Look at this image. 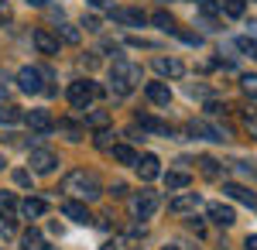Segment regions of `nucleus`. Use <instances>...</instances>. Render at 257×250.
I'll list each match as a JSON object with an SVG mask.
<instances>
[{
	"label": "nucleus",
	"mask_w": 257,
	"mask_h": 250,
	"mask_svg": "<svg viewBox=\"0 0 257 250\" xmlns=\"http://www.w3.org/2000/svg\"><path fill=\"white\" fill-rule=\"evenodd\" d=\"M62 192L76 195V199H82V202H93V199L103 195V185H99V178L93 172L76 168V172H69L65 178H62Z\"/></svg>",
	"instance_id": "1"
},
{
	"label": "nucleus",
	"mask_w": 257,
	"mask_h": 250,
	"mask_svg": "<svg viewBox=\"0 0 257 250\" xmlns=\"http://www.w3.org/2000/svg\"><path fill=\"white\" fill-rule=\"evenodd\" d=\"M110 79H113L117 93L123 96V93H131V89L141 82V65L127 62V58H117V62H113V69H110Z\"/></svg>",
	"instance_id": "2"
},
{
	"label": "nucleus",
	"mask_w": 257,
	"mask_h": 250,
	"mask_svg": "<svg viewBox=\"0 0 257 250\" xmlns=\"http://www.w3.org/2000/svg\"><path fill=\"white\" fill-rule=\"evenodd\" d=\"M96 96H99V86H96V82H89V79H79V82L69 86V103L79 106V110H82V106H89Z\"/></svg>",
	"instance_id": "3"
},
{
	"label": "nucleus",
	"mask_w": 257,
	"mask_h": 250,
	"mask_svg": "<svg viewBox=\"0 0 257 250\" xmlns=\"http://www.w3.org/2000/svg\"><path fill=\"white\" fill-rule=\"evenodd\" d=\"M158 212V192H138L134 195V216L138 219H151Z\"/></svg>",
	"instance_id": "4"
},
{
	"label": "nucleus",
	"mask_w": 257,
	"mask_h": 250,
	"mask_svg": "<svg viewBox=\"0 0 257 250\" xmlns=\"http://www.w3.org/2000/svg\"><path fill=\"white\" fill-rule=\"evenodd\" d=\"M55 165H59V158L52 151H45V148H35V151H31V172L48 175V172H55Z\"/></svg>",
	"instance_id": "5"
},
{
	"label": "nucleus",
	"mask_w": 257,
	"mask_h": 250,
	"mask_svg": "<svg viewBox=\"0 0 257 250\" xmlns=\"http://www.w3.org/2000/svg\"><path fill=\"white\" fill-rule=\"evenodd\" d=\"M18 86L24 89V93H41L45 86H41V72L35 69V65H24L18 72Z\"/></svg>",
	"instance_id": "6"
},
{
	"label": "nucleus",
	"mask_w": 257,
	"mask_h": 250,
	"mask_svg": "<svg viewBox=\"0 0 257 250\" xmlns=\"http://www.w3.org/2000/svg\"><path fill=\"white\" fill-rule=\"evenodd\" d=\"M113 21L117 24H127V28H144L148 24V14L144 11H134V7H117L113 11Z\"/></svg>",
	"instance_id": "7"
},
{
	"label": "nucleus",
	"mask_w": 257,
	"mask_h": 250,
	"mask_svg": "<svg viewBox=\"0 0 257 250\" xmlns=\"http://www.w3.org/2000/svg\"><path fill=\"white\" fill-rule=\"evenodd\" d=\"M28 127L38 131V134H52V131H55V120H52L48 110H31V113H28Z\"/></svg>",
	"instance_id": "8"
},
{
	"label": "nucleus",
	"mask_w": 257,
	"mask_h": 250,
	"mask_svg": "<svg viewBox=\"0 0 257 250\" xmlns=\"http://www.w3.org/2000/svg\"><path fill=\"white\" fill-rule=\"evenodd\" d=\"M144 96L151 99V103H158V106H168L172 103V89H168V82H148Z\"/></svg>",
	"instance_id": "9"
},
{
	"label": "nucleus",
	"mask_w": 257,
	"mask_h": 250,
	"mask_svg": "<svg viewBox=\"0 0 257 250\" xmlns=\"http://www.w3.org/2000/svg\"><path fill=\"white\" fill-rule=\"evenodd\" d=\"M209 219H213V223H219V226H233V223H237V212H233V206L213 202V206H209Z\"/></svg>",
	"instance_id": "10"
},
{
	"label": "nucleus",
	"mask_w": 257,
	"mask_h": 250,
	"mask_svg": "<svg viewBox=\"0 0 257 250\" xmlns=\"http://www.w3.org/2000/svg\"><path fill=\"white\" fill-rule=\"evenodd\" d=\"M35 48H38L41 55H55V52H59V38H55L52 31L38 28V31H35Z\"/></svg>",
	"instance_id": "11"
},
{
	"label": "nucleus",
	"mask_w": 257,
	"mask_h": 250,
	"mask_svg": "<svg viewBox=\"0 0 257 250\" xmlns=\"http://www.w3.org/2000/svg\"><path fill=\"white\" fill-rule=\"evenodd\" d=\"M189 131L199 134V137H206V141H226V131H219V127L206 123V120H192V123H189Z\"/></svg>",
	"instance_id": "12"
},
{
	"label": "nucleus",
	"mask_w": 257,
	"mask_h": 250,
	"mask_svg": "<svg viewBox=\"0 0 257 250\" xmlns=\"http://www.w3.org/2000/svg\"><path fill=\"white\" fill-rule=\"evenodd\" d=\"M155 69H158V76H168V79H178L185 72V65H182L178 58H165V55L155 58Z\"/></svg>",
	"instance_id": "13"
},
{
	"label": "nucleus",
	"mask_w": 257,
	"mask_h": 250,
	"mask_svg": "<svg viewBox=\"0 0 257 250\" xmlns=\"http://www.w3.org/2000/svg\"><path fill=\"white\" fill-rule=\"evenodd\" d=\"M138 172L144 182H151V178H158L161 175V161L155 158V154H144V158H138Z\"/></svg>",
	"instance_id": "14"
},
{
	"label": "nucleus",
	"mask_w": 257,
	"mask_h": 250,
	"mask_svg": "<svg viewBox=\"0 0 257 250\" xmlns=\"http://www.w3.org/2000/svg\"><path fill=\"white\" fill-rule=\"evenodd\" d=\"M62 212L72 219V223H89V209H86V202H76V199H65V206H62Z\"/></svg>",
	"instance_id": "15"
},
{
	"label": "nucleus",
	"mask_w": 257,
	"mask_h": 250,
	"mask_svg": "<svg viewBox=\"0 0 257 250\" xmlns=\"http://www.w3.org/2000/svg\"><path fill=\"white\" fill-rule=\"evenodd\" d=\"M223 192L230 195V199H237V202H243V206H257V195L247 189V185H233V182H226L223 185Z\"/></svg>",
	"instance_id": "16"
},
{
	"label": "nucleus",
	"mask_w": 257,
	"mask_h": 250,
	"mask_svg": "<svg viewBox=\"0 0 257 250\" xmlns=\"http://www.w3.org/2000/svg\"><path fill=\"white\" fill-rule=\"evenodd\" d=\"M168 209H172V212H192V209H199V195L196 192L178 195V199H172V202H168Z\"/></svg>",
	"instance_id": "17"
},
{
	"label": "nucleus",
	"mask_w": 257,
	"mask_h": 250,
	"mask_svg": "<svg viewBox=\"0 0 257 250\" xmlns=\"http://www.w3.org/2000/svg\"><path fill=\"white\" fill-rule=\"evenodd\" d=\"M18 209H21V216H24V219H38V216H45V209H48V206H45L41 199H24Z\"/></svg>",
	"instance_id": "18"
},
{
	"label": "nucleus",
	"mask_w": 257,
	"mask_h": 250,
	"mask_svg": "<svg viewBox=\"0 0 257 250\" xmlns=\"http://www.w3.org/2000/svg\"><path fill=\"white\" fill-rule=\"evenodd\" d=\"M110 154H113V161H120V165H138V151L127 148V144H113Z\"/></svg>",
	"instance_id": "19"
},
{
	"label": "nucleus",
	"mask_w": 257,
	"mask_h": 250,
	"mask_svg": "<svg viewBox=\"0 0 257 250\" xmlns=\"http://www.w3.org/2000/svg\"><path fill=\"white\" fill-rule=\"evenodd\" d=\"M21 247H24V250H48V243H45V236H41L38 230H24Z\"/></svg>",
	"instance_id": "20"
},
{
	"label": "nucleus",
	"mask_w": 257,
	"mask_h": 250,
	"mask_svg": "<svg viewBox=\"0 0 257 250\" xmlns=\"http://www.w3.org/2000/svg\"><path fill=\"white\" fill-rule=\"evenodd\" d=\"M14 212H18L14 192H0V219H14Z\"/></svg>",
	"instance_id": "21"
},
{
	"label": "nucleus",
	"mask_w": 257,
	"mask_h": 250,
	"mask_svg": "<svg viewBox=\"0 0 257 250\" xmlns=\"http://www.w3.org/2000/svg\"><path fill=\"white\" fill-rule=\"evenodd\" d=\"M189 182H192V178H189L185 172H168V175H165V185H168V192H178V189H189Z\"/></svg>",
	"instance_id": "22"
},
{
	"label": "nucleus",
	"mask_w": 257,
	"mask_h": 250,
	"mask_svg": "<svg viewBox=\"0 0 257 250\" xmlns=\"http://www.w3.org/2000/svg\"><path fill=\"white\" fill-rule=\"evenodd\" d=\"M243 7H247L243 0H223V4H219V11H223L226 18H243Z\"/></svg>",
	"instance_id": "23"
},
{
	"label": "nucleus",
	"mask_w": 257,
	"mask_h": 250,
	"mask_svg": "<svg viewBox=\"0 0 257 250\" xmlns=\"http://www.w3.org/2000/svg\"><path fill=\"white\" fill-rule=\"evenodd\" d=\"M138 123L144 127V131H155V134H172L168 123H161V120H155V116H138Z\"/></svg>",
	"instance_id": "24"
},
{
	"label": "nucleus",
	"mask_w": 257,
	"mask_h": 250,
	"mask_svg": "<svg viewBox=\"0 0 257 250\" xmlns=\"http://www.w3.org/2000/svg\"><path fill=\"white\" fill-rule=\"evenodd\" d=\"M21 116H24V113H21V110L14 106V103H7V106H0V123H18Z\"/></svg>",
	"instance_id": "25"
},
{
	"label": "nucleus",
	"mask_w": 257,
	"mask_h": 250,
	"mask_svg": "<svg viewBox=\"0 0 257 250\" xmlns=\"http://www.w3.org/2000/svg\"><path fill=\"white\" fill-rule=\"evenodd\" d=\"M243 127H247L250 137H257V106H250V110L243 113Z\"/></svg>",
	"instance_id": "26"
},
{
	"label": "nucleus",
	"mask_w": 257,
	"mask_h": 250,
	"mask_svg": "<svg viewBox=\"0 0 257 250\" xmlns=\"http://www.w3.org/2000/svg\"><path fill=\"white\" fill-rule=\"evenodd\" d=\"M151 24H158V28H165V31H175V24H172V18H168L165 11H158V14L151 18Z\"/></svg>",
	"instance_id": "27"
},
{
	"label": "nucleus",
	"mask_w": 257,
	"mask_h": 250,
	"mask_svg": "<svg viewBox=\"0 0 257 250\" xmlns=\"http://www.w3.org/2000/svg\"><path fill=\"white\" fill-rule=\"evenodd\" d=\"M237 48H240V52H247L250 58H257V41H250V38H240V41H237Z\"/></svg>",
	"instance_id": "28"
},
{
	"label": "nucleus",
	"mask_w": 257,
	"mask_h": 250,
	"mask_svg": "<svg viewBox=\"0 0 257 250\" xmlns=\"http://www.w3.org/2000/svg\"><path fill=\"white\" fill-rule=\"evenodd\" d=\"M243 93L250 99H257V76H243Z\"/></svg>",
	"instance_id": "29"
},
{
	"label": "nucleus",
	"mask_w": 257,
	"mask_h": 250,
	"mask_svg": "<svg viewBox=\"0 0 257 250\" xmlns=\"http://www.w3.org/2000/svg\"><path fill=\"white\" fill-rule=\"evenodd\" d=\"M62 38L69 41V45H76V41H79V31H76L72 24H62Z\"/></svg>",
	"instance_id": "30"
},
{
	"label": "nucleus",
	"mask_w": 257,
	"mask_h": 250,
	"mask_svg": "<svg viewBox=\"0 0 257 250\" xmlns=\"http://www.w3.org/2000/svg\"><path fill=\"white\" fill-rule=\"evenodd\" d=\"M199 11H202L206 18H213V14H216L219 7H216V4H213V0H199Z\"/></svg>",
	"instance_id": "31"
},
{
	"label": "nucleus",
	"mask_w": 257,
	"mask_h": 250,
	"mask_svg": "<svg viewBox=\"0 0 257 250\" xmlns=\"http://www.w3.org/2000/svg\"><path fill=\"white\" fill-rule=\"evenodd\" d=\"M110 137H113L110 131H99V134H96V148H103V151H106V148H113V144H110Z\"/></svg>",
	"instance_id": "32"
},
{
	"label": "nucleus",
	"mask_w": 257,
	"mask_h": 250,
	"mask_svg": "<svg viewBox=\"0 0 257 250\" xmlns=\"http://www.w3.org/2000/svg\"><path fill=\"white\" fill-rule=\"evenodd\" d=\"M106 120H110V116L103 113V110H96V113H89V123H93V127H103Z\"/></svg>",
	"instance_id": "33"
},
{
	"label": "nucleus",
	"mask_w": 257,
	"mask_h": 250,
	"mask_svg": "<svg viewBox=\"0 0 257 250\" xmlns=\"http://www.w3.org/2000/svg\"><path fill=\"white\" fill-rule=\"evenodd\" d=\"M14 182H18L21 189H28V185H31V175L28 172H14Z\"/></svg>",
	"instance_id": "34"
},
{
	"label": "nucleus",
	"mask_w": 257,
	"mask_h": 250,
	"mask_svg": "<svg viewBox=\"0 0 257 250\" xmlns=\"http://www.w3.org/2000/svg\"><path fill=\"white\" fill-rule=\"evenodd\" d=\"M7 18H11V11H7V0H0V28L7 24Z\"/></svg>",
	"instance_id": "35"
},
{
	"label": "nucleus",
	"mask_w": 257,
	"mask_h": 250,
	"mask_svg": "<svg viewBox=\"0 0 257 250\" xmlns=\"http://www.w3.org/2000/svg\"><path fill=\"white\" fill-rule=\"evenodd\" d=\"M243 247H247V250H257V236H247V240H243Z\"/></svg>",
	"instance_id": "36"
},
{
	"label": "nucleus",
	"mask_w": 257,
	"mask_h": 250,
	"mask_svg": "<svg viewBox=\"0 0 257 250\" xmlns=\"http://www.w3.org/2000/svg\"><path fill=\"white\" fill-rule=\"evenodd\" d=\"M89 7H110V0H86Z\"/></svg>",
	"instance_id": "37"
},
{
	"label": "nucleus",
	"mask_w": 257,
	"mask_h": 250,
	"mask_svg": "<svg viewBox=\"0 0 257 250\" xmlns=\"http://www.w3.org/2000/svg\"><path fill=\"white\" fill-rule=\"evenodd\" d=\"M28 4H31V7H45L48 0H28Z\"/></svg>",
	"instance_id": "38"
},
{
	"label": "nucleus",
	"mask_w": 257,
	"mask_h": 250,
	"mask_svg": "<svg viewBox=\"0 0 257 250\" xmlns=\"http://www.w3.org/2000/svg\"><path fill=\"white\" fill-rule=\"evenodd\" d=\"M103 250H123V247H120V243H106Z\"/></svg>",
	"instance_id": "39"
},
{
	"label": "nucleus",
	"mask_w": 257,
	"mask_h": 250,
	"mask_svg": "<svg viewBox=\"0 0 257 250\" xmlns=\"http://www.w3.org/2000/svg\"><path fill=\"white\" fill-rule=\"evenodd\" d=\"M165 250H178V247H165Z\"/></svg>",
	"instance_id": "40"
},
{
	"label": "nucleus",
	"mask_w": 257,
	"mask_h": 250,
	"mask_svg": "<svg viewBox=\"0 0 257 250\" xmlns=\"http://www.w3.org/2000/svg\"><path fill=\"white\" fill-rule=\"evenodd\" d=\"M0 168H4V158H0Z\"/></svg>",
	"instance_id": "41"
}]
</instances>
